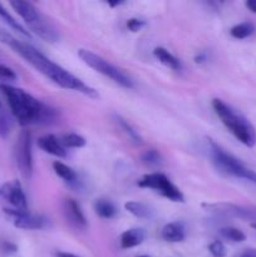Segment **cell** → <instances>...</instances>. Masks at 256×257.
Instances as JSON below:
<instances>
[{"label":"cell","instance_id":"1","mask_svg":"<svg viewBox=\"0 0 256 257\" xmlns=\"http://www.w3.org/2000/svg\"><path fill=\"white\" fill-rule=\"evenodd\" d=\"M0 43L5 44L7 47H9L13 52H15L18 55H20L25 62L29 63L32 67H34L35 69L38 70V72L44 74L45 77L49 78L50 80H53V82H54L55 84L59 85V87L64 88V89L80 92L83 93V94L88 95V97H98V93L95 92V89H93L92 87L85 84L83 80H80L79 78L73 75L72 73L68 72L67 69L60 67L59 64L54 63L53 60H50L48 57H45V55L43 54L42 52H39L37 48H34L33 45L28 44V43L25 42H22V40L13 37L10 33H8L7 30L3 29L2 27H0Z\"/></svg>","mask_w":256,"mask_h":257},{"label":"cell","instance_id":"2","mask_svg":"<svg viewBox=\"0 0 256 257\" xmlns=\"http://www.w3.org/2000/svg\"><path fill=\"white\" fill-rule=\"evenodd\" d=\"M0 89L4 93L13 114L22 125L48 123L54 119V109L43 104L25 90L8 84L0 85Z\"/></svg>","mask_w":256,"mask_h":257},{"label":"cell","instance_id":"3","mask_svg":"<svg viewBox=\"0 0 256 257\" xmlns=\"http://www.w3.org/2000/svg\"><path fill=\"white\" fill-rule=\"evenodd\" d=\"M212 108L216 114L218 115V118L221 119V122L226 125V128L241 143H243L247 147H253L255 146V128L252 127V124L242 114L236 112L235 109H232L230 105H227L223 100L218 99V98H215L212 100Z\"/></svg>","mask_w":256,"mask_h":257},{"label":"cell","instance_id":"4","mask_svg":"<svg viewBox=\"0 0 256 257\" xmlns=\"http://www.w3.org/2000/svg\"><path fill=\"white\" fill-rule=\"evenodd\" d=\"M208 145H210L211 157H212L213 163L217 166V168L226 175L233 176L237 178H243L256 185V172L251 171L250 168L246 167L240 160L232 156L231 153L226 152L222 147L213 142L211 138H208Z\"/></svg>","mask_w":256,"mask_h":257},{"label":"cell","instance_id":"5","mask_svg":"<svg viewBox=\"0 0 256 257\" xmlns=\"http://www.w3.org/2000/svg\"><path fill=\"white\" fill-rule=\"evenodd\" d=\"M78 55H79L80 59L90 67L92 69H94L95 72L100 73V74L105 75V77L110 78L113 82H115L117 84H119L123 88H133V80L123 72L122 69L117 68L115 65L110 64L108 60H105L104 58L99 57L95 53L90 52L87 49H79L78 50Z\"/></svg>","mask_w":256,"mask_h":257},{"label":"cell","instance_id":"6","mask_svg":"<svg viewBox=\"0 0 256 257\" xmlns=\"http://www.w3.org/2000/svg\"><path fill=\"white\" fill-rule=\"evenodd\" d=\"M138 186L142 188H151V190L157 191L161 196L173 201V202H185V197H183L180 188L176 187L171 182L170 178L163 175V173L145 175L138 181Z\"/></svg>","mask_w":256,"mask_h":257},{"label":"cell","instance_id":"7","mask_svg":"<svg viewBox=\"0 0 256 257\" xmlns=\"http://www.w3.org/2000/svg\"><path fill=\"white\" fill-rule=\"evenodd\" d=\"M15 160L20 173L24 178H30L33 173L32 135L29 131H22L15 146Z\"/></svg>","mask_w":256,"mask_h":257},{"label":"cell","instance_id":"8","mask_svg":"<svg viewBox=\"0 0 256 257\" xmlns=\"http://www.w3.org/2000/svg\"><path fill=\"white\" fill-rule=\"evenodd\" d=\"M202 207L207 212L213 213L223 217H235L242 218V220H256V211L250 208L242 207V206L233 205L228 202H218V203H202Z\"/></svg>","mask_w":256,"mask_h":257},{"label":"cell","instance_id":"9","mask_svg":"<svg viewBox=\"0 0 256 257\" xmlns=\"http://www.w3.org/2000/svg\"><path fill=\"white\" fill-rule=\"evenodd\" d=\"M5 212L14 217V226L22 230H42L48 226V220L44 216L18 210H5Z\"/></svg>","mask_w":256,"mask_h":257},{"label":"cell","instance_id":"10","mask_svg":"<svg viewBox=\"0 0 256 257\" xmlns=\"http://www.w3.org/2000/svg\"><path fill=\"white\" fill-rule=\"evenodd\" d=\"M0 193L3 197L18 211H28V201L25 197V193L23 191L22 186L18 181H12L9 183H5L0 188Z\"/></svg>","mask_w":256,"mask_h":257},{"label":"cell","instance_id":"11","mask_svg":"<svg viewBox=\"0 0 256 257\" xmlns=\"http://www.w3.org/2000/svg\"><path fill=\"white\" fill-rule=\"evenodd\" d=\"M63 212H64L65 218L73 227L78 230H85L87 228V220L80 208L79 203L73 198H68L63 203Z\"/></svg>","mask_w":256,"mask_h":257},{"label":"cell","instance_id":"12","mask_svg":"<svg viewBox=\"0 0 256 257\" xmlns=\"http://www.w3.org/2000/svg\"><path fill=\"white\" fill-rule=\"evenodd\" d=\"M13 9L20 15V17L24 19V22L27 23L28 27L34 23H37L38 20H40L43 18V15L40 14L39 10L29 2H23V0H13L10 2Z\"/></svg>","mask_w":256,"mask_h":257},{"label":"cell","instance_id":"13","mask_svg":"<svg viewBox=\"0 0 256 257\" xmlns=\"http://www.w3.org/2000/svg\"><path fill=\"white\" fill-rule=\"evenodd\" d=\"M38 147L43 150L44 152L49 153V155L55 156L58 158H65L67 157V151H65L64 146L62 142L58 141V138L53 135L43 136L38 140Z\"/></svg>","mask_w":256,"mask_h":257},{"label":"cell","instance_id":"14","mask_svg":"<svg viewBox=\"0 0 256 257\" xmlns=\"http://www.w3.org/2000/svg\"><path fill=\"white\" fill-rule=\"evenodd\" d=\"M29 29L32 30L34 34H37L38 37L42 38L44 42L48 43H55L59 39V34L57 33V30L53 28V25L50 23H48L44 19V17L40 20H38L34 24L29 25Z\"/></svg>","mask_w":256,"mask_h":257},{"label":"cell","instance_id":"15","mask_svg":"<svg viewBox=\"0 0 256 257\" xmlns=\"http://www.w3.org/2000/svg\"><path fill=\"white\" fill-rule=\"evenodd\" d=\"M146 238V231L143 228H130L120 235V247L127 248L136 247L141 245Z\"/></svg>","mask_w":256,"mask_h":257},{"label":"cell","instance_id":"16","mask_svg":"<svg viewBox=\"0 0 256 257\" xmlns=\"http://www.w3.org/2000/svg\"><path fill=\"white\" fill-rule=\"evenodd\" d=\"M163 240L168 242H181L186 237V228L182 222H171L167 223L162 228Z\"/></svg>","mask_w":256,"mask_h":257},{"label":"cell","instance_id":"17","mask_svg":"<svg viewBox=\"0 0 256 257\" xmlns=\"http://www.w3.org/2000/svg\"><path fill=\"white\" fill-rule=\"evenodd\" d=\"M124 208L133 216L142 220H150L153 216V211L150 206L143 202H137V201H130L124 205Z\"/></svg>","mask_w":256,"mask_h":257},{"label":"cell","instance_id":"18","mask_svg":"<svg viewBox=\"0 0 256 257\" xmlns=\"http://www.w3.org/2000/svg\"><path fill=\"white\" fill-rule=\"evenodd\" d=\"M153 54H155V57L157 58V59L160 60L163 65H166V67L171 68V69H173V70L181 69L180 60H178L175 55L171 54V53L168 52L167 49H165V48H162V47L155 48V50H153Z\"/></svg>","mask_w":256,"mask_h":257},{"label":"cell","instance_id":"19","mask_svg":"<svg viewBox=\"0 0 256 257\" xmlns=\"http://www.w3.org/2000/svg\"><path fill=\"white\" fill-rule=\"evenodd\" d=\"M94 211L102 218H113L118 212L114 203L110 202L109 200H105V198H98V200H95Z\"/></svg>","mask_w":256,"mask_h":257},{"label":"cell","instance_id":"20","mask_svg":"<svg viewBox=\"0 0 256 257\" xmlns=\"http://www.w3.org/2000/svg\"><path fill=\"white\" fill-rule=\"evenodd\" d=\"M53 168H54L55 175L59 176L62 180H64L68 183H74L77 182V173L73 168H70L69 166L64 165V163L59 162V161H55L53 163Z\"/></svg>","mask_w":256,"mask_h":257},{"label":"cell","instance_id":"21","mask_svg":"<svg viewBox=\"0 0 256 257\" xmlns=\"http://www.w3.org/2000/svg\"><path fill=\"white\" fill-rule=\"evenodd\" d=\"M0 18H2V19L4 20V22L7 23L10 28H13L14 30H17L18 33H20V34L24 35V37H27V38H32L30 37V33L28 32V30L25 29L23 25H20L19 23H18V20H15L14 18L9 14V12H8V10L5 9L2 4H0Z\"/></svg>","mask_w":256,"mask_h":257},{"label":"cell","instance_id":"22","mask_svg":"<svg viewBox=\"0 0 256 257\" xmlns=\"http://www.w3.org/2000/svg\"><path fill=\"white\" fill-rule=\"evenodd\" d=\"M253 32H255V27H253V24H251V23L248 22H245V23H240V24L231 28L230 34L231 37L235 38V39H245V38L250 37Z\"/></svg>","mask_w":256,"mask_h":257},{"label":"cell","instance_id":"23","mask_svg":"<svg viewBox=\"0 0 256 257\" xmlns=\"http://www.w3.org/2000/svg\"><path fill=\"white\" fill-rule=\"evenodd\" d=\"M115 120H117V123L119 124V127L124 131V133L128 136L130 140H132L135 143H138V145L142 143V137L140 136L138 131H136L124 118H122L120 115H115Z\"/></svg>","mask_w":256,"mask_h":257},{"label":"cell","instance_id":"24","mask_svg":"<svg viewBox=\"0 0 256 257\" xmlns=\"http://www.w3.org/2000/svg\"><path fill=\"white\" fill-rule=\"evenodd\" d=\"M220 235L223 238L232 242H242L246 240V235L241 230L235 227H223L220 230Z\"/></svg>","mask_w":256,"mask_h":257},{"label":"cell","instance_id":"25","mask_svg":"<svg viewBox=\"0 0 256 257\" xmlns=\"http://www.w3.org/2000/svg\"><path fill=\"white\" fill-rule=\"evenodd\" d=\"M62 145L68 148H82L85 146V140L77 133H68L63 136Z\"/></svg>","mask_w":256,"mask_h":257},{"label":"cell","instance_id":"26","mask_svg":"<svg viewBox=\"0 0 256 257\" xmlns=\"http://www.w3.org/2000/svg\"><path fill=\"white\" fill-rule=\"evenodd\" d=\"M142 162L151 167H156L162 163V156L157 150H148L142 155Z\"/></svg>","mask_w":256,"mask_h":257},{"label":"cell","instance_id":"27","mask_svg":"<svg viewBox=\"0 0 256 257\" xmlns=\"http://www.w3.org/2000/svg\"><path fill=\"white\" fill-rule=\"evenodd\" d=\"M208 251L213 257H225L226 253H227L225 245L218 240L213 241L208 245Z\"/></svg>","mask_w":256,"mask_h":257},{"label":"cell","instance_id":"28","mask_svg":"<svg viewBox=\"0 0 256 257\" xmlns=\"http://www.w3.org/2000/svg\"><path fill=\"white\" fill-rule=\"evenodd\" d=\"M10 131V123L9 119L7 118V115L4 113H0V136L2 137H7L9 135Z\"/></svg>","mask_w":256,"mask_h":257},{"label":"cell","instance_id":"29","mask_svg":"<svg viewBox=\"0 0 256 257\" xmlns=\"http://www.w3.org/2000/svg\"><path fill=\"white\" fill-rule=\"evenodd\" d=\"M145 25H146V22H143V20H141V19H136V18L128 19V22H127V28L133 33L140 32V30L142 29Z\"/></svg>","mask_w":256,"mask_h":257},{"label":"cell","instance_id":"30","mask_svg":"<svg viewBox=\"0 0 256 257\" xmlns=\"http://www.w3.org/2000/svg\"><path fill=\"white\" fill-rule=\"evenodd\" d=\"M0 77L7 78V79H15L17 74H15V72L12 68L7 67L4 64H0Z\"/></svg>","mask_w":256,"mask_h":257},{"label":"cell","instance_id":"31","mask_svg":"<svg viewBox=\"0 0 256 257\" xmlns=\"http://www.w3.org/2000/svg\"><path fill=\"white\" fill-rule=\"evenodd\" d=\"M238 257H256V248H247V250L242 251Z\"/></svg>","mask_w":256,"mask_h":257},{"label":"cell","instance_id":"32","mask_svg":"<svg viewBox=\"0 0 256 257\" xmlns=\"http://www.w3.org/2000/svg\"><path fill=\"white\" fill-rule=\"evenodd\" d=\"M245 5L250 12L255 13L256 14V0H247V2L245 3Z\"/></svg>","mask_w":256,"mask_h":257},{"label":"cell","instance_id":"33","mask_svg":"<svg viewBox=\"0 0 256 257\" xmlns=\"http://www.w3.org/2000/svg\"><path fill=\"white\" fill-rule=\"evenodd\" d=\"M206 60H207V57H206L205 53H201V54L196 55V58H195L196 63H203V62H206Z\"/></svg>","mask_w":256,"mask_h":257},{"label":"cell","instance_id":"34","mask_svg":"<svg viewBox=\"0 0 256 257\" xmlns=\"http://www.w3.org/2000/svg\"><path fill=\"white\" fill-rule=\"evenodd\" d=\"M57 256L58 257H78V256L73 255V253H69V252H58Z\"/></svg>","mask_w":256,"mask_h":257},{"label":"cell","instance_id":"35","mask_svg":"<svg viewBox=\"0 0 256 257\" xmlns=\"http://www.w3.org/2000/svg\"><path fill=\"white\" fill-rule=\"evenodd\" d=\"M122 4V2H114V3H109L110 7H117V5Z\"/></svg>","mask_w":256,"mask_h":257},{"label":"cell","instance_id":"36","mask_svg":"<svg viewBox=\"0 0 256 257\" xmlns=\"http://www.w3.org/2000/svg\"><path fill=\"white\" fill-rule=\"evenodd\" d=\"M251 227L255 228V230H256V223H252V225H251Z\"/></svg>","mask_w":256,"mask_h":257},{"label":"cell","instance_id":"37","mask_svg":"<svg viewBox=\"0 0 256 257\" xmlns=\"http://www.w3.org/2000/svg\"><path fill=\"white\" fill-rule=\"evenodd\" d=\"M2 108H3V105H2V102H0V112H2Z\"/></svg>","mask_w":256,"mask_h":257},{"label":"cell","instance_id":"38","mask_svg":"<svg viewBox=\"0 0 256 257\" xmlns=\"http://www.w3.org/2000/svg\"><path fill=\"white\" fill-rule=\"evenodd\" d=\"M138 257H150V256H138Z\"/></svg>","mask_w":256,"mask_h":257}]
</instances>
